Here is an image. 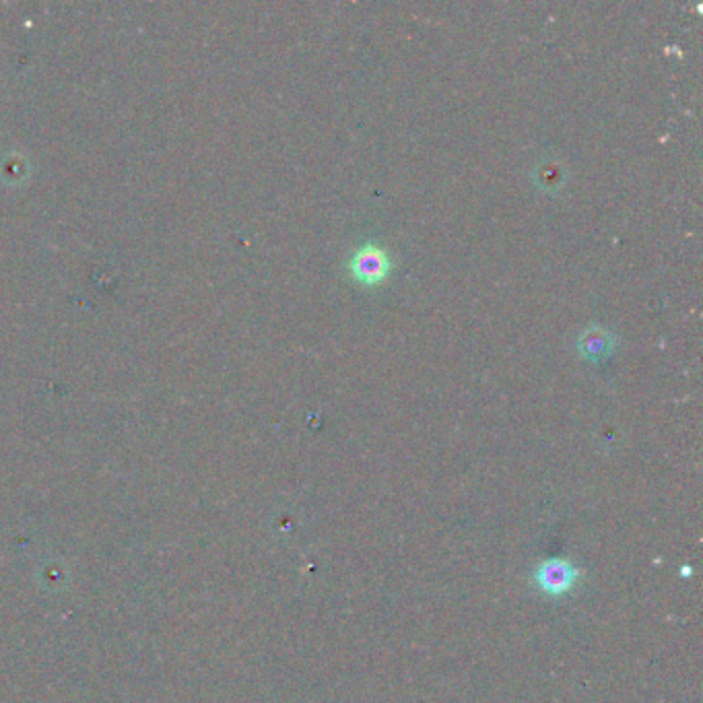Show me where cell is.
I'll list each match as a JSON object with an SVG mask.
<instances>
[{"instance_id":"obj_1","label":"cell","mask_w":703,"mask_h":703,"mask_svg":"<svg viewBox=\"0 0 703 703\" xmlns=\"http://www.w3.org/2000/svg\"><path fill=\"white\" fill-rule=\"evenodd\" d=\"M351 271L361 283L374 285V283H378V281H382L386 277V273H388V258L376 246L361 248L351 260Z\"/></svg>"},{"instance_id":"obj_2","label":"cell","mask_w":703,"mask_h":703,"mask_svg":"<svg viewBox=\"0 0 703 703\" xmlns=\"http://www.w3.org/2000/svg\"><path fill=\"white\" fill-rule=\"evenodd\" d=\"M574 576H576L574 569L561 561H549L539 569L541 588L551 594H561L569 590V586L574 584Z\"/></svg>"},{"instance_id":"obj_3","label":"cell","mask_w":703,"mask_h":703,"mask_svg":"<svg viewBox=\"0 0 703 703\" xmlns=\"http://www.w3.org/2000/svg\"><path fill=\"white\" fill-rule=\"evenodd\" d=\"M613 345H615L613 334L609 330H602V328H590V330L582 332V337L578 341V349L588 359L607 357L613 351Z\"/></svg>"}]
</instances>
